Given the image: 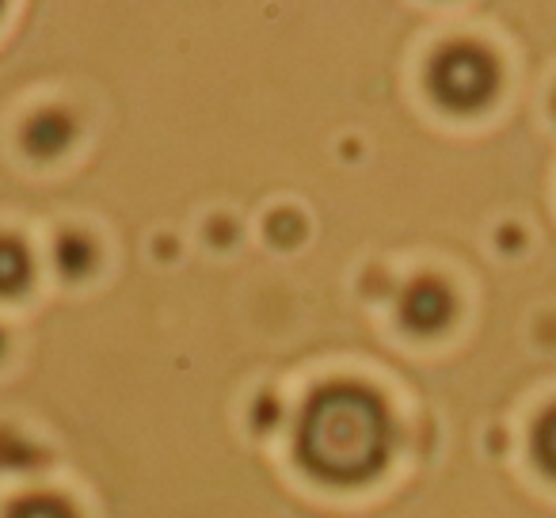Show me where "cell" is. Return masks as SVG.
I'll list each match as a JSON object with an SVG mask.
<instances>
[{
    "label": "cell",
    "instance_id": "1",
    "mask_svg": "<svg viewBox=\"0 0 556 518\" xmlns=\"http://www.w3.org/2000/svg\"><path fill=\"white\" fill-rule=\"evenodd\" d=\"M393 424L378 393L336 381L309 396L298 424V462L328 484H358L386 465Z\"/></svg>",
    "mask_w": 556,
    "mask_h": 518
},
{
    "label": "cell",
    "instance_id": "4",
    "mask_svg": "<svg viewBox=\"0 0 556 518\" xmlns=\"http://www.w3.org/2000/svg\"><path fill=\"white\" fill-rule=\"evenodd\" d=\"M77 138V123L65 108H42L24 123V149L35 161H54Z\"/></svg>",
    "mask_w": 556,
    "mask_h": 518
},
{
    "label": "cell",
    "instance_id": "7",
    "mask_svg": "<svg viewBox=\"0 0 556 518\" xmlns=\"http://www.w3.org/2000/svg\"><path fill=\"white\" fill-rule=\"evenodd\" d=\"M42 465V454L31 439H24L20 431L12 427H0V469H12V472H31Z\"/></svg>",
    "mask_w": 556,
    "mask_h": 518
},
{
    "label": "cell",
    "instance_id": "10",
    "mask_svg": "<svg viewBox=\"0 0 556 518\" xmlns=\"http://www.w3.org/2000/svg\"><path fill=\"white\" fill-rule=\"evenodd\" d=\"M0 355H4V332H0Z\"/></svg>",
    "mask_w": 556,
    "mask_h": 518
},
{
    "label": "cell",
    "instance_id": "9",
    "mask_svg": "<svg viewBox=\"0 0 556 518\" xmlns=\"http://www.w3.org/2000/svg\"><path fill=\"white\" fill-rule=\"evenodd\" d=\"M533 457L548 477H556V408H548L533 427Z\"/></svg>",
    "mask_w": 556,
    "mask_h": 518
},
{
    "label": "cell",
    "instance_id": "5",
    "mask_svg": "<svg viewBox=\"0 0 556 518\" xmlns=\"http://www.w3.org/2000/svg\"><path fill=\"white\" fill-rule=\"evenodd\" d=\"M31 282V252L16 237L0 232V298H16Z\"/></svg>",
    "mask_w": 556,
    "mask_h": 518
},
{
    "label": "cell",
    "instance_id": "6",
    "mask_svg": "<svg viewBox=\"0 0 556 518\" xmlns=\"http://www.w3.org/2000/svg\"><path fill=\"white\" fill-rule=\"evenodd\" d=\"M54 267L65 279H85L96 267V244L77 229L62 232V237L54 240Z\"/></svg>",
    "mask_w": 556,
    "mask_h": 518
},
{
    "label": "cell",
    "instance_id": "2",
    "mask_svg": "<svg viewBox=\"0 0 556 518\" xmlns=\"http://www.w3.org/2000/svg\"><path fill=\"white\" fill-rule=\"evenodd\" d=\"M495 88H500L495 58L472 42H454V47L439 50L431 70H427L431 100L454 115H472V111L488 108Z\"/></svg>",
    "mask_w": 556,
    "mask_h": 518
},
{
    "label": "cell",
    "instance_id": "3",
    "mask_svg": "<svg viewBox=\"0 0 556 518\" xmlns=\"http://www.w3.org/2000/svg\"><path fill=\"white\" fill-rule=\"evenodd\" d=\"M454 317V294L442 279H416L401 298V320L419 336H431V332H442Z\"/></svg>",
    "mask_w": 556,
    "mask_h": 518
},
{
    "label": "cell",
    "instance_id": "8",
    "mask_svg": "<svg viewBox=\"0 0 556 518\" xmlns=\"http://www.w3.org/2000/svg\"><path fill=\"white\" fill-rule=\"evenodd\" d=\"M4 518H77V510H73L62 495L35 492V495H24V500L12 503Z\"/></svg>",
    "mask_w": 556,
    "mask_h": 518
}]
</instances>
